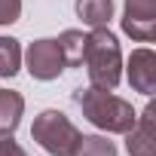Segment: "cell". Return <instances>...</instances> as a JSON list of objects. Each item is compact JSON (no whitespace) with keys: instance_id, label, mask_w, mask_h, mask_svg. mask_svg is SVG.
<instances>
[{"instance_id":"1","label":"cell","mask_w":156,"mask_h":156,"mask_svg":"<svg viewBox=\"0 0 156 156\" xmlns=\"http://www.w3.org/2000/svg\"><path fill=\"white\" fill-rule=\"evenodd\" d=\"M73 98H76L83 116H86L92 126H98V129H104V132H113V135H126V132L135 126V119H138L135 107H132L126 98H119V95H113V92H107V89H98V86L76 89Z\"/></svg>"},{"instance_id":"2","label":"cell","mask_w":156,"mask_h":156,"mask_svg":"<svg viewBox=\"0 0 156 156\" xmlns=\"http://www.w3.org/2000/svg\"><path fill=\"white\" fill-rule=\"evenodd\" d=\"M83 61L89 70V83L98 89L113 92L122 80V52L116 37L104 28H92V34H86V49H83Z\"/></svg>"},{"instance_id":"3","label":"cell","mask_w":156,"mask_h":156,"mask_svg":"<svg viewBox=\"0 0 156 156\" xmlns=\"http://www.w3.org/2000/svg\"><path fill=\"white\" fill-rule=\"evenodd\" d=\"M31 138L49 153V156H73L76 141H80V129H76L61 110H43L34 126Z\"/></svg>"},{"instance_id":"4","label":"cell","mask_w":156,"mask_h":156,"mask_svg":"<svg viewBox=\"0 0 156 156\" xmlns=\"http://www.w3.org/2000/svg\"><path fill=\"white\" fill-rule=\"evenodd\" d=\"M25 64H28V73L34 80H43V83L55 80V76L67 67L55 40H34L28 46V52H25Z\"/></svg>"},{"instance_id":"5","label":"cell","mask_w":156,"mask_h":156,"mask_svg":"<svg viewBox=\"0 0 156 156\" xmlns=\"http://www.w3.org/2000/svg\"><path fill=\"white\" fill-rule=\"evenodd\" d=\"M122 31L138 43H150L156 37V0H126Z\"/></svg>"},{"instance_id":"6","label":"cell","mask_w":156,"mask_h":156,"mask_svg":"<svg viewBox=\"0 0 156 156\" xmlns=\"http://www.w3.org/2000/svg\"><path fill=\"white\" fill-rule=\"evenodd\" d=\"M156 107L147 104L144 113L135 119V126L126 132V147H129V156H156Z\"/></svg>"},{"instance_id":"7","label":"cell","mask_w":156,"mask_h":156,"mask_svg":"<svg viewBox=\"0 0 156 156\" xmlns=\"http://www.w3.org/2000/svg\"><path fill=\"white\" fill-rule=\"evenodd\" d=\"M126 76L135 92L141 95H153L156 92V55L153 49H135L129 55V64H126Z\"/></svg>"},{"instance_id":"8","label":"cell","mask_w":156,"mask_h":156,"mask_svg":"<svg viewBox=\"0 0 156 156\" xmlns=\"http://www.w3.org/2000/svg\"><path fill=\"white\" fill-rule=\"evenodd\" d=\"M25 98L12 89H0V135H12L22 122Z\"/></svg>"},{"instance_id":"9","label":"cell","mask_w":156,"mask_h":156,"mask_svg":"<svg viewBox=\"0 0 156 156\" xmlns=\"http://www.w3.org/2000/svg\"><path fill=\"white\" fill-rule=\"evenodd\" d=\"M76 16L89 28H104L113 19V0H76Z\"/></svg>"},{"instance_id":"10","label":"cell","mask_w":156,"mask_h":156,"mask_svg":"<svg viewBox=\"0 0 156 156\" xmlns=\"http://www.w3.org/2000/svg\"><path fill=\"white\" fill-rule=\"evenodd\" d=\"M58 49H61V58H64V64H70V67H76V64H83V49H86V34L83 31H61L58 34Z\"/></svg>"},{"instance_id":"11","label":"cell","mask_w":156,"mask_h":156,"mask_svg":"<svg viewBox=\"0 0 156 156\" xmlns=\"http://www.w3.org/2000/svg\"><path fill=\"white\" fill-rule=\"evenodd\" d=\"M22 67V46L12 37H0V76L9 80Z\"/></svg>"},{"instance_id":"12","label":"cell","mask_w":156,"mask_h":156,"mask_svg":"<svg viewBox=\"0 0 156 156\" xmlns=\"http://www.w3.org/2000/svg\"><path fill=\"white\" fill-rule=\"evenodd\" d=\"M73 156H116V144L101 135H80Z\"/></svg>"},{"instance_id":"13","label":"cell","mask_w":156,"mask_h":156,"mask_svg":"<svg viewBox=\"0 0 156 156\" xmlns=\"http://www.w3.org/2000/svg\"><path fill=\"white\" fill-rule=\"evenodd\" d=\"M22 16V0H0V25H12Z\"/></svg>"},{"instance_id":"14","label":"cell","mask_w":156,"mask_h":156,"mask_svg":"<svg viewBox=\"0 0 156 156\" xmlns=\"http://www.w3.org/2000/svg\"><path fill=\"white\" fill-rule=\"evenodd\" d=\"M0 156H28L12 135H0Z\"/></svg>"}]
</instances>
